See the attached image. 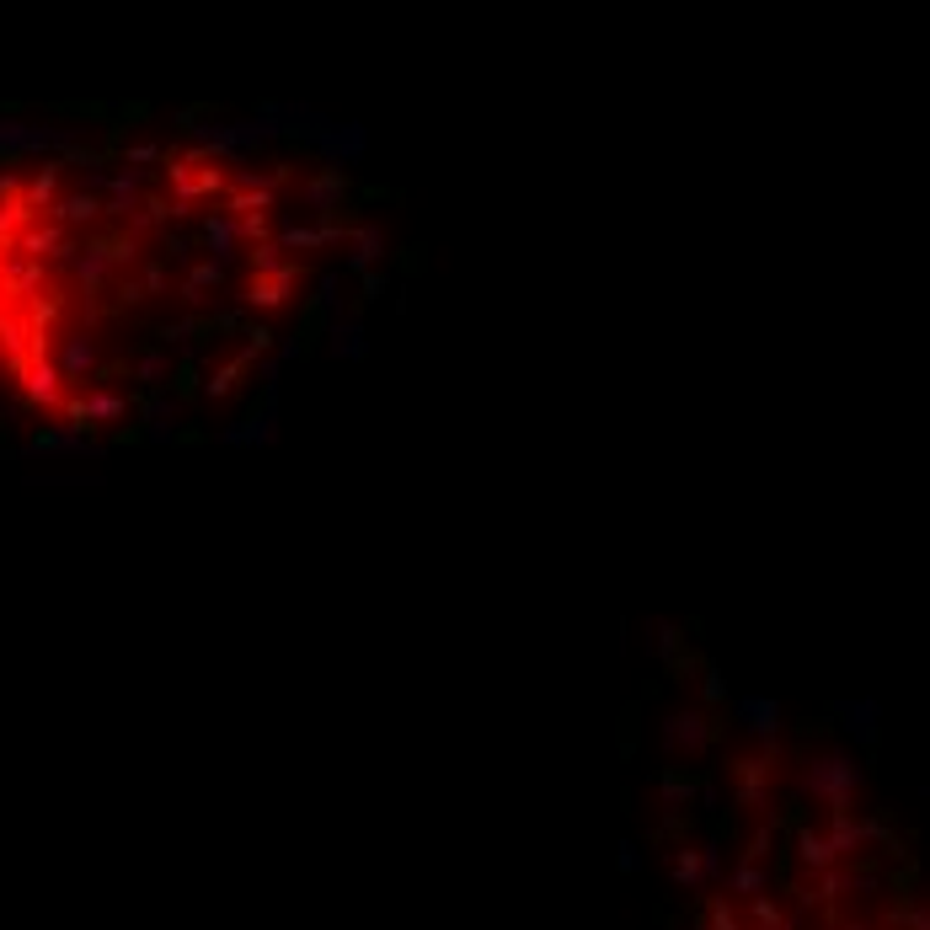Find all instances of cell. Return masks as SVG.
I'll use <instances>...</instances> for the list:
<instances>
[{"label": "cell", "instance_id": "6da1fadb", "mask_svg": "<svg viewBox=\"0 0 930 930\" xmlns=\"http://www.w3.org/2000/svg\"><path fill=\"white\" fill-rule=\"evenodd\" d=\"M856 765L850 759H840V754H829V759H813L808 765V775H802V786H808L813 797H824L834 813H845V802H850V792H856Z\"/></svg>", "mask_w": 930, "mask_h": 930}, {"label": "cell", "instance_id": "7a4b0ae2", "mask_svg": "<svg viewBox=\"0 0 930 930\" xmlns=\"http://www.w3.org/2000/svg\"><path fill=\"white\" fill-rule=\"evenodd\" d=\"M663 738H669L674 749H701V743H706V722L695 717V711H685V717L669 722V733H663Z\"/></svg>", "mask_w": 930, "mask_h": 930}, {"label": "cell", "instance_id": "3957f363", "mask_svg": "<svg viewBox=\"0 0 930 930\" xmlns=\"http://www.w3.org/2000/svg\"><path fill=\"white\" fill-rule=\"evenodd\" d=\"M797 856L808 861V866H818V872H824V866H834V856H840V850H834L824 834H813V829H802L797 834Z\"/></svg>", "mask_w": 930, "mask_h": 930}, {"label": "cell", "instance_id": "277c9868", "mask_svg": "<svg viewBox=\"0 0 930 930\" xmlns=\"http://www.w3.org/2000/svg\"><path fill=\"white\" fill-rule=\"evenodd\" d=\"M738 717L749 722L754 733H765V738L775 733V706H770V701H743V706H738Z\"/></svg>", "mask_w": 930, "mask_h": 930}, {"label": "cell", "instance_id": "5b68a950", "mask_svg": "<svg viewBox=\"0 0 930 930\" xmlns=\"http://www.w3.org/2000/svg\"><path fill=\"white\" fill-rule=\"evenodd\" d=\"M759 882H765V877H759V866H738V872H733V893H759Z\"/></svg>", "mask_w": 930, "mask_h": 930}, {"label": "cell", "instance_id": "8992f818", "mask_svg": "<svg viewBox=\"0 0 930 930\" xmlns=\"http://www.w3.org/2000/svg\"><path fill=\"white\" fill-rule=\"evenodd\" d=\"M663 797H669V802H685V797H690V781H685V775H663Z\"/></svg>", "mask_w": 930, "mask_h": 930}, {"label": "cell", "instance_id": "52a82bcc", "mask_svg": "<svg viewBox=\"0 0 930 930\" xmlns=\"http://www.w3.org/2000/svg\"><path fill=\"white\" fill-rule=\"evenodd\" d=\"M711 930H743V925H738V914L727 909V904H717V909H711Z\"/></svg>", "mask_w": 930, "mask_h": 930}, {"label": "cell", "instance_id": "ba28073f", "mask_svg": "<svg viewBox=\"0 0 930 930\" xmlns=\"http://www.w3.org/2000/svg\"><path fill=\"white\" fill-rule=\"evenodd\" d=\"M674 872H679V882H695V877H701V861H695L690 850H685V856L674 861Z\"/></svg>", "mask_w": 930, "mask_h": 930}, {"label": "cell", "instance_id": "9c48e42d", "mask_svg": "<svg viewBox=\"0 0 930 930\" xmlns=\"http://www.w3.org/2000/svg\"><path fill=\"white\" fill-rule=\"evenodd\" d=\"M909 930H930V909H914L909 914Z\"/></svg>", "mask_w": 930, "mask_h": 930}, {"label": "cell", "instance_id": "30bf717a", "mask_svg": "<svg viewBox=\"0 0 930 930\" xmlns=\"http://www.w3.org/2000/svg\"><path fill=\"white\" fill-rule=\"evenodd\" d=\"M845 930H872V925H845Z\"/></svg>", "mask_w": 930, "mask_h": 930}]
</instances>
